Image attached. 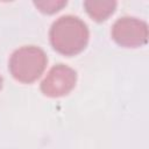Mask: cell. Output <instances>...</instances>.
Masks as SVG:
<instances>
[{
  "label": "cell",
  "instance_id": "obj_3",
  "mask_svg": "<svg viewBox=\"0 0 149 149\" xmlns=\"http://www.w3.org/2000/svg\"><path fill=\"white\" fill-rule=\"evenodd\" d=\"M112 37L119 45L125 48L142 47L148 41V26L140 19L123 16L114 22Z\"/></svg>",
  "mask_w": 149,
  "mask_h": 149
},
{
  "label": "cell",
  "instance_id": "obj_2",
  "mask_svg": "<svg viewBox=\"0 0 149 149\" xmlns=\"http://www.w3.org/2000/svg\"><path fill=\"white\" fill-rule=\"evenodd\" d=\"M47 63L48 57L40 47L23 45L12 54L8 69L17 81L30 84L41 77Z\"/></svg>",
  "mask_w": 149,
  "mask_h": 149
},
{
  "label": "cell",
  "instance_id": "obj_6",
  "mask_svg": "<svg viewBox=\"0 0 149 149\" xmlns=\"http://www.w3.org/2000/svg\"><path fill=\"white\" fill-rule=\"evenodd\" d=\"M34 5L45 14H54L61 10L64 6H66L65 0H42V1H34Z\"/></svg>",
  "mask_w": 149,
  "mask_h": 149
},
{
  "label": "cell",
  "instance_id": "obj_7",
  "mask_svg": "<svg viewBox=\"0 0 149 149\" xmlns=\"http://www.w3.org/2000/svg\"><path fill=\"white\" fill-rule=\"evenodd\" d=\"M1 86H2V77L0 76V90H1Z\"/></svg>",
  "mask_w": 149,
  "mask_h": 149
},
{
  "label": "cell",
  "instance_id": "obj_1",
  "mask_svg": "<svg viewBox=\"0 0 149 149\" xmlns=\"http://www.w3.org/2000/svg\"><path fill=\"white\" fill-rule=\"evenodd\" d=\"M90 33L86 23L77 16L63 15L51 26L49 38L52 48L64 55L74 56L87 45Z\"/></svg>",
  "mask_w": 149,
  "mask_h": 149
},
{
  "label": "cell",
  "instance_id": "obj_4",
  "mask_svg": "<svg viewBox=\"0 0 149 149\" xmlns=\"http://www.w3.org/2000/svg\"><path fill=\"white\" fill-rule=\"evenodd\" d=\"M77 72L65 65L57 64L52 66L41 83V91L50 98H59L66 95L76 86Z\"/></svg>",
  "mask_w": 149,
  "mask_h": 149
},
{
  "label": "cell",
  "instance_id": "obj_5",
  "mask_svg": "<svg viewBox=\"0 0 149 149\" xmlns=\"http://www.w3.org/2000/svg\"><path fill=\"white\" fill-rule=\"evenodd\" d=\"M86 13L95 21L100 22L112 15L116 8L114 0H86L84 1Z\"/></svg>",
  "mask_w": 149,
  "mask_h": 149
}]
</instances>
